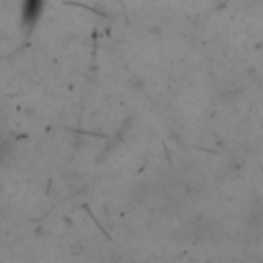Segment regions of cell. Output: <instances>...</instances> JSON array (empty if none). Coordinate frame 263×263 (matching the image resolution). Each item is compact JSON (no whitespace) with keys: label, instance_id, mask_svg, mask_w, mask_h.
Masks as SVG:
<instances>
[{"label":"cell","instance_id":"cell-1","mask_svg":"<svg viewBox=\"0 0 263 263\" xmlns=\"http://www.w3.org/2000/svg\"><path fill=\"white\" fill-rule=\"evenodd\" d=\"M43 8V0H23V23L31 25L37 21V16L41 14Z\"/></svg>","mask_w":263,"mask_h":263}]
</instances>
